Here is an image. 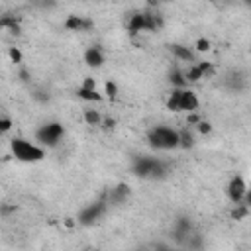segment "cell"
Here are the masks:
<instances>
[{"instance_id": "1", "label": "cell", "mask_w": 251, "mask_h": 251, "mask_svg": "<svg viewBox=\"0 0 251 251\" xmlns=\"http://www.w3.org/2000/svg\"><path fill=\"white\" fill-rule=\"evenodd\" d=\"M10 151L22 163H37L45 157V151L39 143H33V141L24 139V137H14L10 141Z\"/></svg>"}, {"instance_id": "2", "label": "cell", "mask_w": 251, "mask_h": 251, "mask_svg": "<svg viewBox=\"0 0 251 251\" xmlns=\"http://www.w3.org/2000/svg\"><path fill=\"white\" fill-rule=\"evenodd\" d=\"M147 141L153 149L171 151L178 147V131L169 126H155L147 131Z\"/></svg>"}, {"instance_id": "3", "label": "cell", "mask_w": 251, "mask_h": 251, "mask_svg": "<svg viewBox=\"0 0 251 251\" xmlns=\"http://www.w3.org/2000/svg\"><path fill=\"white\" fill-rule=\"evenodd\" d=\"M133 173L141 178H163L167 175V167L161 159L157 157H149V155H143V157H135L133 159Z\"/></svg>"}, {"instance_id": "4", "label": "cell", "mask_w": 251, "mask_h": 251, "mask_svg": "<svg viewBox=\"0 0 251 251\" xmlns=\"http://www.w3.org/2000/svg\"><path fill=\"white\" fill-rule=\"evenodd\" d=\"M167 108L173 112H196L198 96L188 88H173L167 100Z\"/></svg>"}, {"instance_id": "5", "label": "cell", "mask_w": 251, "mask_h": 251, "mask_svg": "<svg viewBox=\"0 0 251 251\" xmlns=\"http://www.w3.org/2000/svg\"><path fill=\"white\" fill-rule=\"evenodd\" d=\"M161 16L155 12H137L131 14L127 20V29L131 33H139V31H155L157 27H161Z\"/></svg>"}, {"instance_id": "6", "label": "cell", "mask_w": 251, "mask_h": 251, "mask_svg": "<svg viewBox=\"0 0 251 251\" xmlns=\"http://www.w3.org/2000/svg\"><path fill=\"white\" fill-rule=\"evenodd\" d=\"M63 133H65V129H63V126H61L59 122H47V124H43V126L35 131V139H37L41 145L55 147V145L61 141Z\"/></svg>"}, {"instance_id": "7", "label": "cell", "mask_w": 251, "mask_h": 251, "mask_svg": "<svg viewBox=\"0 0 251 251\" xmlns=\"http://www.w3.org/2000/svg\"><path fill=\"white\" fill-rule=\"evenodd\" d=\"M106 208H108V202H106V200H98V202L88 204L86 208L80 210V214H78V224H82V226H92L94 222H98V220L104 216Z\"/></svg>"}, {"instance_id": "8", "label": "cell", "mask_w": 251, "mask_h": 251, "mask_svg": "<svg viewBox=\"0 0 251 251\" xmlns=\"http://www.w3.org/2000/svg\"><path fill=\"white\" fill-rule=\"evenodd\" d=\"M247 192H249V188H247L245 180H243L239 175L233 176V178L227 182V196H229V200H231L233 204H241Z\"/></svg>"}, {"instance_id": "9", "label": "cell", "mask_w": 251, "mask_h": 251, "mask_svg": "<svg viewBox=\"0 0 251 251\" xmlns=\"http://www.w3.org/2000/svg\"><path fill=\"white\" fill-rule=\"evenodd\" d=\"M84 63L92 69H100L104 65V51L98 45H92L84 51Z\"/></svg>"}, {"instance_id": "10", "label": "cell", "mask_w": 251, "mask_h": 251, "mask_svg": "<svg viewBox=\"0 0 251 251\" xmlns=\"http://www.w3.org/2000/svg\"><path fill=\"white\" fill-rule=\"evenodd\" d=\"M245 84H247V78H245V75H243L241 71H231V73H227V76H226V86H227L229 90L239 92V90L245 88Z\"/></svg>"}, {"instance_id": "11", "label": "cell", "mask_w": 251, "mask_h": 251, "mask_svg": "<svg viewBox=\"0 0 251 251\" xmlns=\"http://www.w3.org/2000/svg\"><path fill=\"white\" fill-rule=\"evenodd\" d=\"M169 49H171V53L175 55V59H178V61H184V63H194V53H192V49L190 47H186V45H180V43H171L169 45Z\"/></svg>"}, {"instance_id": "12", "label": "cell", "mask_w": 251, "mask_h": 251, "mask_svg": "<svg viewBox=\"0 0 251 251\" xmlns=\"http://www.w3.org/2000/svg\"><path fill=\"white\" fill-rule=\"evenodd\" d=\"M206 69H208V65H202V63H192V65L188 67V71L184 73V80H186V84H188V82H198L200 78H204Z\"/></svg>"}, {"instance_id": "13", "label": "cell", "mask_w": 251, "mask_h": 251, "mask_svg": "<svg viewBox=\"0 0 251 251\" xmlns=\"http://www.w3.org/2000/svg\"><path fill=\"white\" fill-rule=\"evenodd\" d=\"M129 196V186L126 184H118L116 188H112L108 192V204H124Z\"/></svg>"}, {"instance_id": "14", "label": "cell", "mask_w": 251, "mask_h": 251, "mask_svg": "<svg viewBox=\"0 0 251 251\" xmlns=\"http://www.w3.org/2000/svg\"><path fill=\"white\" fill-rule=\"evenodd\" d=\"M65 25H67V29H73V31H84V29L92 27V22L90 20H82L80 16H71Z\"/></svg>"}, {"instance_id": "15", "label": "cell", "mask_w": 251, "mask_h": 251, "mask_svg": "<svg viewBox=\"0 0 251 251\" xmlns=\"http://www.w3.org/2000/svg\"><path fill=\"white\" fill-rule=\"evenodd\" d=\"M82 100H88V102H100L102 100V94L96 92V88H86V86H80L78 92H76Z\"/></svg>"}, {"instance_id": "16", "label": "cell", "mask_w": 251, "mask_h": 251, "mask_svg": "<svg viewBox=\"0 0 251 251\" xmlns=\"http://www.w3.org/2000/svg\"><path fill=\"white\" fill-rule=\"evenodd\" d=\"M169 80L173 84V88H184L186 86V80H184V73H180L178 69H173L169 73Z\"/></svg>"}, {"instance_id": "17", "label": "cell", "mask_w": 251, "mask_h": 251, "mask_svg": "<svg viewBox=\"0 0 251 251\" xmlns=\"http://www.w3.org/2000/svg\"><path fill=\"white\" fill-rule=\"evenodd\" d=\"M194 145V137L188 129L178 131V147H192Z\"/></svg>"}, {"instance_id": "18", "label": "cell", "mask_w": 251, "mask_h": 251, "mask_svg": "<svg viewBox=\"0 0 251 251\" xmlns=\"http://www.w3.org/2000/svg\"><path fill=\"white\" fill-rule=\"evenodd\" d=\"M84 118H86V122H88L90 126H98V124L102 122V116H100L96 110H86V112H84Z\"/></svg>"}, {"instance_id": "19", "label": "cell", "mask_w": 251, "mask_h": 251, "mask_svg": "<svg viewBox=\"0 0 251 251\" xmlns=\"http://www.w3.org/2000/svg\"><path fill=\"white\" fill-rule=\"evenodd\" d=\"M12 129V120L10 118H0V135Z\"/></svg>"}, {"instance_id": "20", "label": "cell", "mask_w": 251, "mask_h": 251, "mask_svg": "<svg viewBox=\"0 0 251 251\" xmlns=\"http://www.w3.org/2000/svg\"><path fill=\"white\" fill-rule=\"evenodd\" d=\"M196 124H198L196 127H198V131H200V133H210V129H212V127H210V124H208V122H204V120H198Z\"/></svg>"}, {"instance_id": "21", "label": "cell", "mask_w": 251, "mask_h": 251, "mask_svg": "<svg viewBox=\"0 0 251 251\" xmlns=\"http://www.w3.org/2000/svg\"><path fill=\"white\" fill-rule=\"evenodd\" d=\"M196 49L198 51H208L210 49V41L208 39H198L196 41Z\"/></svg>"}, {"instance_id": "22", "label": "cell", "mask_w": 251, "mask_h": 251, "mask_svg": "<svg viewBox=\"0 0 251 251\" xmlns=\"http://www.w3.org/2000/svg\"><path fill=\"white\" fill-rule=\"evenodd\" d=\"M116 84L114 82H106V94L110 96V98H116Z\"/></svg>"}, {"instance_id": "23", "label": "cell", "mask_w": 251, "mask_h": 251, "mask_svg": "<svg viewBox=\"0 0 251 251\" xmlns=\"http://www.w3.org/2000/svg\"><path fill=\"white\" fill-rule=\"evenodd\" d=\"M10 57H12V61H16V63H20V59H22V55H20L18 49H10Z\"/></svg>"}, {"instance_id": "24", "label": "cell", "mask_w": 251, "mask_h": 251, "mask_svg": "<svg viewBox=\"0 0 251 251\" xmlns=\"http://www.w3.org/2000/svg\"><path fill=\"white\" fill-rule=\"evenodd\" d=\"M20 76H22V80L25 82V80H29V75H27V71H20Z\"/></svg>"}, {"instance_id": "25", "label": "cell", "mask_w": 251, "mask_h": 251, "mask_svg": "<svg viewBox=\"0 0 251 251\" xmlns=\"http://www.w3.org/2000/svg\"><path fill=\"white\" fill-rule=\"evenodd\" d=\"M241 2H243L245 6H249V4H251V0H241Z\"/></svg>"}]
</instances>
